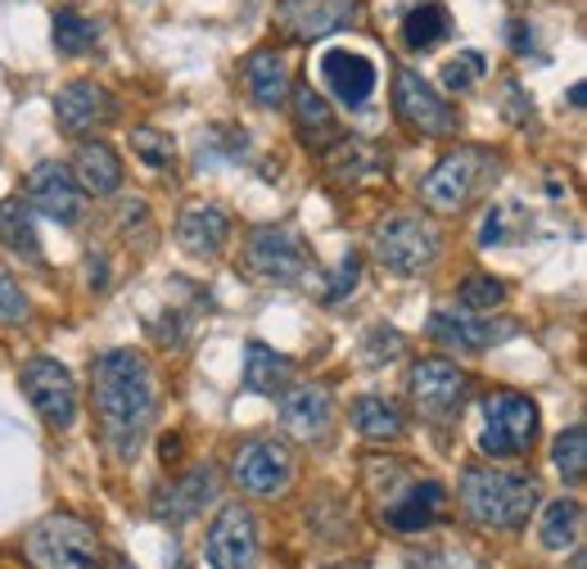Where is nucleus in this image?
<instances>
[{
  "label": "nucleus",
  "instance_id": "obj_31",
  "mask_svg": "<svg viewBox=\"0 0 587 569\" xmlns=\"http://www.w3.org/2000/svg\"><path fill=\"white\" fill-rule=\"evenodd\" d=\"M95 41H100L95 19H86L82 10H60L55 14V51L60 55H86V51H95Z\"/></svg>",
  "mask_w": 587,
  "mask_h": 569
},
{
  "label": "nucleus",
  "instance_id": "obj_20",
  "mask_svg": "<svg viewBox=\"0 0 587 569\" xmlns=\"http://www.w3.org/2000/svg\"><path fill=\"white\" fill-rule=\"evenodd\" d=\"M321 73H325L330 90L339 95V105H349V109L366 105L371 90H375V64L357 51H325Z\"/></svg>",
  "mask_w": 587,
  "mask_h": 569
},
{
  "label": "nucleus",
  "instance_id": "obj_25",
  "mask_svg": "<svg viewBox=\"0 0 587 569\" xmlns=\"http://www.w3.org/2000/svg\"><path fill=\"white\" fill-rule=\"evenodd\" d=\"M213 493H217V474H213L209 465H200V470H190L181 484H168V493L159 497V515L172 519V525H181V519L200 515V506H204Z\"/></svg>",
  "mask_w": 587,
  "mask_h": 569
},
{
  "label": "nucleus",
  "instance_id": "obj_10",
  "mask_svg": "<svg viewBox=\"0 0 587 569\" xmlns=\"http://www.w3.org/2000/svg\"><path fill=\"white\" fill-rule=\"evenodd\" d=\"M394 109L420 136H457V109L412 68H398L394 77Z\"/></svg>",
  "mask_w": 587,
  "mask_h": 569
},
{
  "label": "nucleus",
  "instance_id": "obj_32",
  "mask_svg": "<svg viewBox=\"0 0 587 569\" xmlns=\"http://www.w3.org/2000/svg\"><path fill=\"white\" fill-rule=\"evenodd\" d=\"M552 461L561 470V480L569 484H583V474H587V434H583V425H574V430H565L552 448Z\"/></svg>",
  "mask_w": 587,
  "mask_h": 569
},
{
  "label": "nucleus",
  "instance_id": "obj_29",
  "mask_svg": "<svg viewBox=\"0 0 587 569\" xmlns=\"http://www.w3.org/2000/svg\"><path fill=\"white\" fill-rule=\"evenodd\" d=\"M0 245L14 249L28 262H41V240H36V226L23 200H0Z\"/></svg>",
  "mask_w": 587,
  "mask_h": 569
},
{
  "label": "nucleus",
  "instance_id": "obj_16",
  "mask_svg": "<svg viewBox=\"0 0 587 569\" xmlns=\"http://www.w3.org/2000/svg\"><path fill=\"white\" fill-rule=\"evenodd\" d=\"M55 118H60L64 131L86 136V131H100V127H109L118 118V100L95 82H68L55 95Z\"/></svg>",
  "mask_w": 587,
  "mask_h": 569
},
{
  "label": "nucleus",
  "instance_id": "obj_1",
  "mask_svg": "<svg viewBox=\"0 0 587 569\" xmlns=\"http://www.w3.org/2000/svg\"><path fill=\"white\" fill-rule=\"evenodd\" d=\"M90 394H95V416L105 425V439L118 461H136L140 443L154 425V375L140 353L114 348L95 362L90 371Z\"/></svg>",
  "mask_w": 587,
  "mask_h": 569
},
{
  "label": "nucleus",
  "instance_id": "obj_21",
  "mask_svg": "<svg viewBox=\"0 0 587 569\" xmlns=\"http://www.w3.org/2000/svg\"><path fill=\"white\" fill-rule=\"evenodd\" d=\"M444 502H448L444 484L420 480V484H412V489H407L398 502H388V511H384V525H388V529H398V534H420V529H429L434 519H438V511H444Z\"/></svg>",
  "mask_w": 587,
  "mask_h": 569
},
{
  "label": "nucleus",
  "instance_id": "obj_42",
  "mask_svg": "<svg viewBox=\"0 0 587 569\" xmlns=\"http://www.w3.org/2000/svg\"><path fill=\"white\" fill-rule=\"evenodd\" d=\"M118 569H131V565H118Z\"/></svg>",
  "mask_w": 587,
  "mask_h": 569
},
{
  "label": "nucleus",
  "instance_id": "obj_38",
  "mask_svg": "<svg viewBox=\"0 0 587 569\" xmlns=\"http://www.w3.org/2000/svg\"><path fill=\"white\" fill-rule=\"evenodd\" d=\"M388 353H403V335H394V330H375V335L366 340V362L384 366Z\"/></svg>",
  "mask_w": 587,
  "mask_h": 569
},
{
  "label": "nucleus",
  "instance_id": "obj_6",
  "mask_svg": "<svg viewBox=\"0 0 587 569\" xmlns=\"http://www.w3.org/2000/svg\"><path fill=\"white\" fill-rule=\"evenodd\" d=\"M371 249L388 271H425L438 258V230L420 217H388L384 226H375Z\"/></svg>",
  "mask_w": 587,
  "mask_h": 569
},
{
  "label": "nucleus",
  "instance_id": "obj_33",
  "mask_svg": "<svg viewBox=\"0 0 587 569\" xmlns=\"http://www.w3.org/2000/svg\"><path fill=\"white\" fill-rule=\"evenodd\" d=\"M131 150H136L140 163L168 168V163H172V136L159 131V127H136V131H131Z\"/></svg>",
  "mask_w": 587,
  "mask_h": 569
},
{
  "label": "nucleus",
  "instance_id": "obj_4",
  "mask_svg": "<svg viewBox=\"0 0 587 569\" xmlns=\"http://www.w3.org/2000/svg\"><path fill=\"white\" fill-rule=\"evenodd\" d=\"M479 416H483L479 448L488 457H524L537 439V407L524 394H511V389L488 394L479 402Z\"/></svg>",
  "mask_w": 587,
  "mask_h": 569
},
{
  "label": "nucleus",
  "instance_id": "obj_27",
  "mask_svg": "<svg viewBox=\"0 0 587 569\" xmlns=\"http://www.w3.org/2000/svg\"><path fill=\"white\" fill-rule=\"evenodd\" d=\"M444 36H452V14H448V6H438V0H425V6H416L403 19V45L407 51H434Z\"/></svg>",
  "mask_w": 587,
  "mask_h": 569
},
{
  "label": "nucleus",
  "instance_id": "obj_5",
  "mask_svg": "<svg viewBox=\"0 0 587 569\" xmlns=\"http://www.w3.org/2000/svg\"><path fill=\"white\" fill-rule=\"evenodd\" d=\"M483 168H488V154L483 150H452L444 154L429 176L420 181V200L429 213H461L474 195V185L483 181Z\"/></svg>",
  "mask_w": 587,
  "mask_h": 569
},
{
  "label": "nucleus",
  "instance_id": "obj_22",
  "mask_svg": "<svg viewBox=\"0 0 587 569\" xmlns=\"http://www.w3.org/2000/svg\"><path fill=\"white\" fill-rule=\"evenodd\" d=\"M73 181L86 190V195L105 200L122 185V163L105 140H86V146L77 150V159H73Z\"/></svg>",
  "mask_w": 587,
  "mask_h": 569
},
{
  "label": "nucleus",
  "instance_id": "obj_41",
  "mask_svg": "<svg viewBox=\"0 0 587 569\" xmlns=\"http://www.w3.org/2000/svg\"><path fill=\"white\" fill-rule=\"evenodd\" d=\"M574 569H583V551H578V556H574Z\"/></svg>",
  "mask_w": 587,
  "mask_h": 569
},
{
  "label": "nucleus",
  "instance_id": "obj_30",
  "mask_svg": "<svg viewBox=\"0 0 587 569\" xmlns=\"http://www.w3.org/2000/svg\"><path fill=\"white\" fill-rule=\"evenodd\" d=\"M578 534H583V506L561 497L547 506L543 515V547L547 551H565V547H578Z\"/></svg>",
  "mask_w": 587,
  "mask_h": 569
},
{
  "label": "nucleus",
  "instance_id": "obj_11",
  "mask_svg": "<svg viewBox=\"0 0 587 569\" xmlns=\"http://www.w3.org/2000/svg\"><path fill=\"white\" fill-rule=\"evenodd\" d=\"M244 258H249V267L258 276L280 280V284L299 280L308 271V245H303V235L294 226H254Z\"/></svg>",
  "mask_w": 587,
  "mask_h": 569
},
{
  "label": "nucleus",
  "instance_id": "obj_26",
  "mask_svg": "<svg viewBox=\"0 0 587 569\" xmlns=\"http://www.w3.org/2000/svg\"><path fill=\"white\" fill-rule=\"evenodd\" d=\"M294 131H299V140L308 150H325L330 140L339 136V127H334V114L325 109V100L312 90V86H303V90H294Z\"/></svg>",
  "mask_w": 587,
  "mask_h": 569
},
{
  "label": "nucleus",
  "instance_id": "obj_8",
  "mask_svg": "<svg viewBox=\"0 0 587 569\" xmlns=\"http://www.w3.org/2000/svg\"><path fill=\"white\" fill-rule=\"evenodd\" d=\"M407 389H412V402L425 420H448L466 402V371L448 357H425L412 366Z\"/></svg>",
  "mask_w": 587,
  "mask_h": 569
},
{
  "label": "nucleus",
  "instance_id": "obj_2",
  "mask_svg": "<svg viewBox=\"0 0 587 569\" xmlns=\"http://www.w3.org/2000/svg\"><path fill=\"white\" fill-rule=\"evenodd\" d=\"M461 506L483 529H520L537 506V480L511 470H466L461 474Z\"/></svg>",
  "mask_w": 587,
  "mask_h": 569
},
{
  "label": "nucleus",
  "instance_id": "obj_36",
  "mask_svg": "<svg viewBox=\"0 0 587 569\" xmlns=\"http://www.w3.org/2000/svg\"><path fill=\"white\" fill-rule=\"evenodd\" d=\"M28 316V299L19 290V280L0 267V325H19Z\"/></svg>",
  "mask_w": 587,
  "mask_h": 569
},
{
  "label": "nucleus",
  "instance_id": "obj_17",
  "mask_svg": "<svg viewBox=\"0 0 587 569\" xmlns=\"http://www.w3.org/2000/svg\"><path fill=\"white\" fill-rule=\"evenodd\" d=\"M280 425H285V434L303 439V443L325 439L330 425H334L330 389H325V385H299V389L280 394Z\"/></svg>",
  "mask_w": 587,
  "mask_h": 569
},
{
  "label": "nucleus",
  "instance_id": "obj_13",
  "mask_svg": "<svg viewBox=\"0 0 587 569\" xmlns=\"http://www.w3.org/2000/svg\"><path fill=\"white\" fill-rule=\"evenodd\" d=\"M209 569H258V525L244 506H222L209 529Z\"/></svg>",
  "mask_w": 587,
  "mask_h": 569
},
{
  "label": "nucleus",
  "instance_id": "obj_35",
  "mask_svg": "<svg viewBox=\"0 0 587 569\" xmlns=\"http://www.w3.org/2000/svg\"><path fill=\"white\" fill-rule=\"evenodd\" d=\"M479 77H483V55H474V51H466V55H457V60L444 64V86L457 90V95L474 90Z\"/></svg>",
  "mask_w": 587,
  "mask_h": 569
},
{
  "label": "nucleus",
  "instance_id": "obj_37",
  "mask_svg": "<svg viewBox=\"0 0 587 569\" xmlns=\"http://www.w3.org/2000/svg\"><path fill=\"white\" fill-rule=\"evenodd\" d=\"M357 276H362V262H357V254H349L344 262H339V271L330 276V284H325V299L330 303H339V299H344V294H353V284H357Z\"/></svg>",
  "mask_w": 587,
  "mask_h": 569
},
{
  "label": "nucleus",
  "instance_id": "obj_34",
  "mask_svg": "<svg viewBox=\"0 0 587 569\" xmlns=\"http://www.w3.org/2000/svg\"><path fill=\"white\" fill-rule=\"evenodd\" d=\"M506 303V284L493 280V276H466L461 280V308L470 312H488V308H498Z\"/></svg>",
  "mask_w": 587,
  "mask_h": 569
},
{
  "label": "nucleus",
  "instance_id": "obj_3",
  "mask_svg": "<svg viewBox=\"0 0 587 569\" xmlns=\"http://www.w3.org/2000/svg\"><path fill=\"white\" fill-rule=\"evenodd\" d=\"M23 560L32 569H100V529L73 511H51L23 534Z\"/></svg>",
  "mask_w": 587,
  "mask_h": 569
},
{
  "label": "nucleus",
  "instance_id": "obj_23",
  "mask_svg": "<svg viewBox=\"0 0 587 569\" xmlns=\"http://www.w3.org/2000/svg\"><path fill=\"white\" fill-rule=\"evenodd\" d=\"M244 389L249 394H258V398H280L289 385H294V362L285 357V353H276V348H267V344H249L244 348Z\"/></svg>",
  "mask_w": 587,
  "mask_h": 569
},
{
  "label": "nucleus",
  "instance_id": "obj_18",
  "mask_svg": "<svg viewBox=\"0 0 587 569\" xmlns=\"http://www.w3.org/2000/svg\"><path fill=\"white\" fill-rule=\"evenodd\" d=\"M231 235V213L222 204H185L177 217V245L190 258H217Z\"/></svg>",
  "mask_w": 587,
  "mask_h": 569
},
{
  "label": "nucleus",
  "instance_id": "obj_40",
  "mask_svg": "<svg viewBox=\"0 0 587 569\" xmlns=\"http://www.w3.org/2000/svg\"><path fill=\"white\" fill-rule=\"evenodd\" d=\"M330 569H366L362 560H353V565H330Z\"/></svg>",
  "mask_w": 587,
  "mask_h": 569
},
{
  "label": "nucleus",
  "instance_id": "obj_9",
  "mask_svg": "<svg viewBox=\"0 0 587 569\" xmlns=\"http://www.w3.org/2000/svg\"><path fill=\"white\" fill-rule=\"evenodd\" d=\"M23 394L36 407V416L51 425V430H68L77 416V385L68 366H60L55 357H36L23 366Z\"/></svg>",
  "mask_w": 587,
  "mask_h": 569
},
{
  "label": "nucleus",
  "instance_id": "obj_12",
  "mask_svg": "<svg viewBox=\"0 0 587 569\" xmlns=\"http://www.w3.org/2000/svg\"><path fill=\"white\" fill-rule=\"evenodd\" d=\"M235 484L254 497H276L294 480V452L276 439H254L235 452Z\"/></svg>",
  "mask_w": 587,
  "mask_h": 569
},
{
  "label": "nucleus",
  "instance_id": "obj_15",
  "mask_svg": "<svg viewBox=\"0 0 587 569\" xmlns=\"http://www.w3.org/2000/svg\"><path fill=\"white\" fill-rule=\"evenodd\" d=\"M429 335L438 344L457 348V353H483V348L502 344L506 335H515V325L511 321H488V316H479L470 308H461V312L457 308H438L429 316Z\"/></svg>",
  "mask_w": 587,
  "mask_h": 569
},
{
  "label": "nucleus",
  "instance_id": "obj_7",
  "mask_svg": "<svg viewBox=\"0 0 587 569\" xmlns=\"http://www.w3.org/2000/svg\"><path fill=\"white\" fill-rule=\"evenodd\" d=\"M357 19H362L357 0H280L271 14V28L289 41H321V36L353 28Z\"/></svg>",
  "mask_w": 587,
  "mask_h": 569
},
{
  "label": "nucleus",
  "instance_id": "obj_24",
  "mask_svg": "<svg viewBox=\"0 0 587 569\" xmlns=\"http://www.w3.org/2000/svg\"><path fill=\"white\" fill-rule=\"evenodd\" d=\"M244 82H249L254 100L263 109H280L289 100V64L276 51H254L249 60H244Z\"/></svg>",
  "mask_w": 587,
  "mask_h": 569
},
{
  "label": "nucleus",
  "instance_id": "obj_39",
  "mask_svg": "<svg viewBox=\"0 0 587 569\" xmlns=\"http://www.w3.org/2000/svg\"><path fill=\"white\" fill-rule=\"evenodd\" d=\"M177 457H181V439L172 434V439H163V465H172Z\"/></svg>",
  "mask_w": 587,
  "mask_h": 569
},
{
  "label": "nucleus",
  "instance_id": "obj_19",
  "mask_svg": "<svg viewBox=\"0 0 587 569\" xmlns=\"http://www.w3.org/2000/svg\"><path fill=\"white\" fill-rule=\"evenodd\" d=\"M321 163L334 181H357V185L384 176V168H388L384 150L371 146V140H362V136H334L325 146V154H321Z\"/></svg>",
  "mask_w": 587,
  "mask_h": 569
},
{
  "label": "nucleus",
  "instance_id": "obj_14",
  "mask_svg": "<svg viewBox=\"0 0 587 569\" xmlns=\"http://www.w3.org/2000/svg\"><path fill=\"white\" fill-rule=\"evenodd\" d=\"M28 204L60 226H77L82 222V185L73 181V172L64 163H36L28 172Z\"/></svg>",
  "mask_w": 587,
  "mask_h": 569
},
{
  "label": "nucleus",
  "instance_id": "obj_28",
  "mask_svg": "<svg viewBox=\"0 0 587 569\" xmlns=\"http://www.w3.org/2000/svg\"><path fill=\"white\" fill-rule=\"evenodd\" d=\"M353 425H357V434L371 439V443H394L403 434V411L380 394H366L353 407Z\"/></svg>",
  "mask_w": 587,
  "mask_h": 569
}]
</instances>
